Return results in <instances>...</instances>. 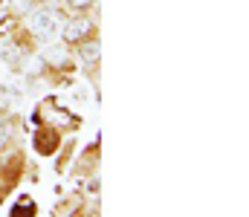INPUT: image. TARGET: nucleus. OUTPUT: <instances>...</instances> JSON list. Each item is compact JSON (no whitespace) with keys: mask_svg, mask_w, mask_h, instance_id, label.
Wrapping results in <instances>:
<instances>
[{"mask_svg":"<svg viewBox=\"0 0 249 217\" xmlns=\"http://www.w3.org/2000/svg\"><path fill=\"white\" fill-rule=\"evenodd\" d=\"M55 15L50 12V9H41V12H35L32 15V20H29V29H32V35L35 38H41V41H50L53 35H55Z\"/></svg>","mask_w":249,"mask_h":217,"instance_id":"f257e3e1","label":"nucleus"},{"mask_svg":"<svg viewBox=\"0 0 249 217\" xmlns=\"http://www.w3.org/2000/svg\"><path fill=\"white\" fill-rule=\"evenodd\" d=\"M87 32H90V20H72V23H67V26H64L61 35H64V41H67V44H75V41H81Z\"/></svg>","mask_w":249,"mask_h":217,"instance_id":"f03ea898","label":"nucleus"},{"mask_svg":"<svg viewBox=\"0 0 249 217\" xmlns=\"http://www.w3.org/2000/svg\"><path fill=\"white\" fill-rule=\"evenodd\" d=\"M99 52H102V50H99L96 41H84V44L78 47V55H81L87 64H96V61H99Z\"/></svg>","mask_w":249,"mask_h":217,"instance_id":"7ed1b4c3","label":"nucleus"},{"mask_svg":"<svg viewBox=\"0 0 249 217\" xmlns=\"http://www.w3.org/2000/svg\"><path fill=\"white\" fill-rule=\"evenodd\" d=\"M0 58H3L6 64H12V67H18V64H20V50H18V47H3Z\"/></svg>","mask_w":249,"mask_h":217,"instance_id":"20e7f679","label":"nucleus"},{"mask_svg":"<svg viewBox=\"0 0 249 217\" xmlns=\"http://www.w3.org/2000/svg\"><path fill=\"white\" fill-rule=\"evenodd\" d=\"M44 58H47L53 67H64V64H67V52H64V50H47Z\"/></svg>","mask_w":249,"mask_h":217,"instance_id":"39448f33","label":"nucleus"},{"mask_svg":"<svg viewBox=\"0 0 249 217\" xmlns=\"http://www.w3.org/2000/svg\"><path fill=\"white\" fill-rule=\"evenodd\" d=\"M15 104V93L9 87H0V110H9Z\"/></svg>","mask_w":249,"mask_h":217,"instance_id":"423d86ee","label":"nucleus"},{"mask_svg":"<svg viewBox=\"0 0 249 217\" xmlns=\"http://www.w3.org/2000/svg\"><path fill=\"white\" fill-rule=\"evenodd\" d=\"M67 3H70L72 9H90V6H93V0H67Z\"/></svg>","mask_w":249,"mask_h":217,"instance_id":"0eeeda50","label":"nucleus"}]
</instances>
